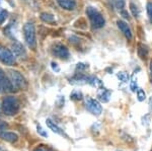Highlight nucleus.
I'll return each mask as SVG.
<instances>
[{"label":"nucleus","instance_id":"1","mask_svg":"<svg viewBox=\"0 0 152 151\" xmlns=\"http://www.w3.org/2000/svg\"><path fill=\"white\" fill-rule=\"evenodd\" d=\"M2 111L8 116H13L19 111V101L14 96H7L2 103Z\"/></svg>","mask_w":152,"mask_h":151},{"label":"nucleus","instance_id":"2","mask_svg":"<svg viewBox=\"0 0 152 151\" xmlns=\"http://www.w3.org/2000/svg\"><path fill=\"white\" fill-rule=\"evenodd\" d=\"M86 14L94 28H100L104 26V18L94 7L89 6L86 9Z\"/></svg>","mask_w":152,"mask_h":151},{"label":"nucleus","instance_id":"3","mask_svg":"<svg viewBox=\"0 0 152 151\" xmlns=\"http://www.w3.org/2000/svg\"><path fill=\"white\" fill-rule=\"evenodd\" d=\"M23 36L26 45L31 49L36 48V31L35 26L31 23H26L23 26Z\"/></svg>","mask_w":152,"mask_h":151},{"label":"nucleus","instance_id":"4","mask_svg":"<svg viewBox=\"0 0 152 151\" xmlns=\"http://www.w3.org/2000/svg\"><path fill=\"white\" fill-rule=\"evenodd\" d=\"M0 61L5 65H13L15 63V56L9 49L0 46Z\"/></svg>","mask_w":152,"mask_h":151},{"label":"nucleus","instance_id":"5","mask_svg":"<svg viewBox=\"0 0 152 151\" xmlns=\"http://www.w3.org/2000/svg\"><path fill=\"white\" fill-rule=\"evenodd\" d=\"M9 76H10L11 83L14 88H23V87H26V79L23 78V76L19 72L10 70L9 71Z\"/></svg>","mask_w":152,"mask_h":151},{"label":"nucleus","instance_id":"6","mask_svg":"<svg viewBox=\"0 0 152 151\" xmlns=\"http://www.w3.org/2000/svg\"><path fill=\"white\" fill-rule=\"evenodd\" d=\"M13 89L14 87L11 81L8 80L3 70L0 69V92L1 93H7V92L13 91Z\"/></svg>","mask_w":152,"mask_h":151},{"label":"nucleus","instance_id":"7","mask_svg":"<svg viewBox=\"0 0 152 151\" xmlns=\"http://www.w3.org/2000/svg\"><path fill=\"white\" fill-rule=\"evenodd\" d=\"M86 109L88 112L95 116H99L102 112V108L100 104L95 99L91 98V97H87L86 98Z\"/></svg>","mask_w":152,"mask_h":151},{"label":"nucleus","instance_id":"8","mask_svg":"<svg viewBox=\"0 0 152 151\" xmlns=\"http://www.w3.org/2000/svg\"><path fill=\"white\" fill-rule=\"evenodd\" d=\"M52 53L54 56L60 59H67L69 57V51L62 44H56L52 47Z\"/></svg>","mask_w":152,"mask_h":151},{"label":"nucleus","instance_id":"9","mask_svg":"<svg viewBox=\"0 0 152 151\" xmlns=\"http://www.w3.org/2000/svg\"><path fill=\"white\" fill-rule=\"evenodd\" d=\"M90 81H91V76H86L84 74H76L70 79V83L75 85L90 84Z\"/></svg>","mask_w":152,"mask_h":151},{"label":"nucleus","instance_id":"10","mask_svg":"<svg viewBox=\"0 0 152 151\" xmlns=\"http://www.w3.org/2000/svg\"><path fill=\"white\" fill-rule=\"evenodd\" d=\"M11 48H12V53H13V55L15 56V58L16 57L18 58L26 57V50H24L23 46L19 42L14 41L11 45Z\"/></svg>","mask_w":152,"mask_h":151},{"label":"nucleus","instance_id":"11","mask_svg":"<svg viewBox=\"0 0 152 151\" xmlns=\"http://www.w3.org/2000/svg\"><path fill=\"white\" fill-rule=\"evenodd\" d=\"M111 94H112L111 90L104 88V87H100L99 90H97V98H99L102 103H107V101H110Z\"/></svg>","mask_w":152,"mask_h":151},{"label":"nucleus","instance_id":"12","mask_svg":"<svg viewBox=\"0 0 152 151\" xmlns=\"http://www.w3.org/2000/svg\"><path fill=\"white\" fill-rule=\"evenodd\" d=\"M117 23H118L119 28L121 30V31L125 35V36H126L128 40H131V39H132V31H131L130 26H128V23H126L123 20H118Z\"/></svg>","mask_w":152,"mask_h":151},{"label":"nucleus","instance_id":"13","mask_svg":"<svg viewBox=\"0 0 152 151\" xmlns=\"http://www.w3.org/2000/svg\"><path fill=\"white\" fill-rule=\"evenodd\" d=\"M57 2L59 5L66 10H72L76 6L75 0H57Z\"/></svg>","mask_w":152,"mask_h":151},{"label":"nucleus","instance_id":"14","mask_svg":"<svg viewBox=\"0 0 152 151\" xmlns=\"http://www.w3.org/2000/svg\"><path fill=\"white\" fill-rule=\"evenodd\" d=\"M46 123H47V126H48V127L50 128L54 133L59 134V135H61V136H65V137H66V134L64 133V131H63L62 129L59 127L58 125H56L55 122H53L52 120L48 119V120L46 121Z\"/></svg>","mask_w":152,"mask_h":151},{"label":"nucleus","instance_id":"15","mask_svg":"<svg viewBox=\"0 0 152 151\" xmlns=\"http://www.w3.org/2000/svg\"><path fill=\"white\" fill-rule=\"evenodd\" d=\"M0 137L2 139L8 141V142H14V141L18 140V135L12 132H3L0 134Z\"/></svg>","mask_w":152,"mask_h":151},{"label":"nucleus","instance_id":"16","mask_svg":"<svg viewBox=\"0 0 152 151\" xmlns=\"http://www.w3.org/2000/svg\"><path fill=\"white\" fill-rule=\"evenodd\" d=\"M130 8H131V11L135 18H138L139 16H140V9H139V7L137 6L133 1H131V3H130Z\"/></svg>","mask_w":152,"mask_h":151},{"label":"nucleus","instance_id":"17","mask_svg":"<svg viewBox=\"0 0 152 151\" xmlns=\"http://www.w3.org/2000/svg\"><path fill=\"white\" fill-rule=\"evenodd\" d=\"M118 78L120 79V81L122 82H128L129 81V75L126 72H119L117 74Z\"/></svg>","mask_w":152,"mask_h":151},{"label":"nucleus","instance_id":"18","mask_svg":"<svg viewBox=\"0 0 152 151\" xmlns=\"http://www.w3.org/2000/svg\"><path fill=\"white\" fill-rule=\"evenodd\" d=\"M70 98L72 99V101H80V99L82 98V93L79 90H74L71 93Z\"/></svg>","mask_w":152,"mask_h":151},{"label":"nucleus","instance_id":"19","mask_svg":"<svg viewBox=\"0 0 152 151\" xmlns=\"http://www.w3.org/2000/svg\"><path fill=\"white\" fill-rule=\"evenodd\" d=\"M41 18L43 19L44 21H47V23H52V21H54V19H55L54 16L50 13H42Z\"/></svg>","mask_w":152,"mask_h":151},{"label":"nucleus","instance_id":"20","mask_svg":"<svg viewBox=\"0 0 152 151\" xmlns=\"http://www.w3.org/2000/svg\"><path fill=\"white\" fill-rule=\"evenodd\" d=\"M130 88H131V90L133 92H135L138 89V87H137V78H136V76H135V74L132 76L131 83H130Z\"/></svg>","mask_w":152,"mask_h":151},{"label":"nucleus","instance_id":"21","mask_svg":"<svg viewBox=\"0 0 152 151\" xmlns=\"http://www.w3.org/2000/svg\"><path fill=\"white\" fill-rule=\"evenodd\" d=\"M114 2V6L118 8L119 10H123L124 6H125V2L124 0H113Z\"/></svg>","mask_w":152,"mask_h":151},{"label":"nucleus","instance_id":"22","mask_svg":"<svg viewBox=\"0 0 152 151\" xmlns=\"http://www.w3.org/2000/svg\"><path fill=\"white\" fill-rule=\"evenodd\" d=\"M137 97H138V101H145L146 94H145V92H144L143 89H141V88H138V89H137Z\"/></svg>","mask_w":152,"mask_h":151},{"label":"nucleus","instance_id":"23","mask_svg":"<svg viewBox=\"0 0 152 151\" xmlns=\"http://www.w3.org/2000/svg\"><path fill=\"white\" fill-rule=\"evenodd\" d=\"M7 15H8V13H7L6 10H4V9H0V26H1V24L6 20Z\"/></svg>","mask_w":152,"mask_h":151},{"label":"nucleus","instance_id":"24","mask_svg":"<svg viewBox=\"0 0 152 151\" xmlns=\"http://www.w3.org/2000/svg\"><path fill=\"white\" fill-rule=\"evenodd\" d=\"M147 13H148V16H149V20H150V23H152V3L151 2H149V3L147 4Z\"/></svg>","mask_w":152,"mask_h":151},{"label":"nucleus","instance_id":"25","mask_svg":"<svg viewBox=\"0 0 152 151\" xmlns=\"http://www.w3.org/2000/svg\"><path fill=\"white\" fill-rule=\"evenodd\" d=\"M7 127H8V126H7V124L5 123V122L0 121V134L3 133V132H5Z\"/></svg>","mask_w":152,"mask_h":151},{"label":"nucleus","instance_id":"26","mask_svg":"<svg viewBox=\"0 0 152 151\" xmlns=\"http://www.w3.org/2000/svg\"><path fill=\"white\" fill-rule=\"evenodd\" d=\"M35 151H53V150L45 145H41V146H39V147H37Z\"/></svg>","mask_w":152,"mask_h":151},{"label":"nucleus","instance_id":"27","mask_svg":"<svg viewBox=\"0 0 152 151\" xmlns=\"http://www.w3.org/2000/svg\"><path fill=\"white\" fill-rule=\"evenodd\" d=\"M38 132L41 134L42 136H45V137H47L48 136V134H47V132H45V131L42 129V127H40V126H38Z\"/></svg>","mask_w":152,"mask_h":151},{"label":"nucleus","instance_id":"28","mask_svg":"<svg viewBox=\"0 0 152 151\" xmlns=\"http://www.w3.org/2000/svg\"><path fill=\"white\" fill-rule=\"evenodd\" d=\"M88 66H86V65H84V64H82V63H79V64H77V69H79V70H84V69H86Z\"/></svg>","mask_w":152,"mask_h":151},{"label":"nucleus","instance_id":"29","mask_svg":"<svg viewBox=\"0 0 152 151\" xmlns=\"http://www.w3.org/2000/svg\"><path fill=\"white\" fill-rule=\"evenodd\" d=\"M52 68L55 70L56 72H59V70H60V69H59V67L57 66V64H56V63H54V62L52 63Z\"/></svg>","mask_w":152,"mask_h":151},{"label":"nucleus","instance_id":"30","mask_svg":"<svg viewBox=\"0 0 152 151\" xmlns=\"http://www.w3.org/2000/svg\"><path fill=\"white\" fill-rule=\"evenodd\" d=\"M150 71H151V74H152V61H151V63H150Z\"/></svg>","mask_w":152,"mask_h":151},{"label":"nucleus","instance_id":"31","mask_svg":"<svg viewBox=\"0 0 152 151\" xmlns=\"http://www.w3.org/2000/svg\"><path fill=\"white\" fill-rule=\"evenodd\" d=\"M0 2H1V0H0Z\"/></svg>","mask_w":152,"mask_h":151}]
</instances>
